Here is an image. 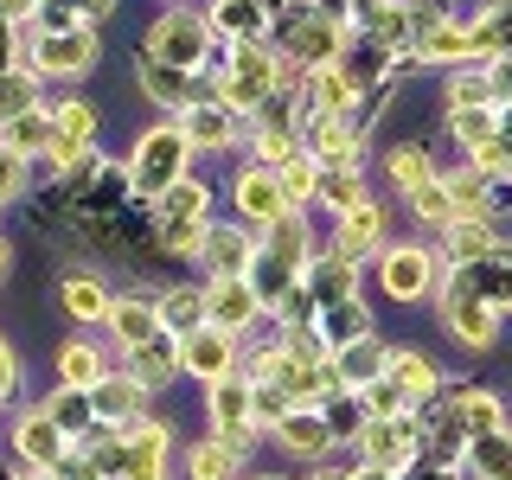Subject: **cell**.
<instances>
[{"mask_svg": "<svg viewBox=\"0 0 512 480\" xmlns=\"http://www.w3.org/2000/svg\"><path fill=\"white\" fill-rule=\"evenodd\" d=\"M205 20H192V13H173V20H160L154 32H148V52L167 64V71H192V64L205 58Z\"/></svg>", "mask_w": 512, "mask_h": 480, "instance_id": "6da1fadb", "label": "cell"}, {"mask_svg": "<svg viewBox=\"0 0 512 480\" xmlns=\"http://www.w3.org/2000/svg\"><path fill=\"white\" fill-rule=\"evenodd\" d=\"M199 212H205V186L199 180H173L160 192V218H167V250L199 244Z\"/></svg>", "mask_w": 512, "mask_h": 480, "instance_id": "7a4b0ae2", "label": "cell"}, {"mask_svg": "<svg viewBox=\"0 0 512 480\" xmlns=\"http://www.w3.org/2000/svg\"><path fill=\"white\" fill-rule=\"evenodd\" d=\"M180 154H186V128H160L135 148V180L141 186H173V173H180Z\"/></svg>", "mask_w": 512, "mask_h": 480, "instance_id": "3957f363", "label": "cell"}, {"mask_svg": "<svg viewBox=\"0 0 512 480\" xmlns=\"http://www.w3.org/2000/svg\"><path fill=\"white\" fill-rule=\"evenodd\" d=\"M250 314H256V288L244 276H218L212 288H205V320H212L218 333H237Z\"/></svg>", "mask_w": 512, "mask_h": 480, "instance_id": "277c9868", "label": "cell"}, {"mask_svg": "<svg viewBox=\"0 0 512 480\" xmlns=\"http://www.w3.org/2000/svg\"><path fill=\"white\" fill-rule=\"evenodd\" d=\"M359 448H365V461H372V474H397L410 461V429L404 423H391V416H378L372 429H359Z\"/></svg>", "mask_w": 512, "mask_h": 480, "instance_id": "5b68a950", "label": "cell"}, {"mask_svg": "<svg viewBox=\"0 0 512 480\" xmlns=\"http://www.w3.org/2000/svg\"><path fill=\"white\" fill-rule=\"evenodd\" d=\"M448 320H455V333H468L474 346L493 340V308L480 301V282L474 276H461L455 288H448Z\"/></svg>", "mask_w": 512, "mask_h": 480, "instance_id": "8992f818", "label": "cell"}, {"mask_svg": "<svg viewBox=\"0 0 512 480\" xmlns=\"http://www.w3.org/2000/svg\"><path fill=\"white\" fill-rule=\"evenodd\" d=\"M237 205H244L250 218H263V224H282L288 218V192H282V180L269 167H250L244 180H237Z\"/></svg>", "mask_w": 512, "mask_h": 480, "instance_id": "52a82bcc", "label": "cell"}, {"mask_svg": "<svg viewBox=\"0 0 512 480\" xmlns=\"http://www.w3.org/2000/svg\"><path fill=\"white\" fill-rule=\"evenodd\" d=\"M429 269H436L429 250H391L384 256V288H391L397 301H416V295H429V282H436Z\"/></svg>", "mask_w": 512, "mask_h": 480, "instance_id": "ba28073f", "label": "cell"}, {"mask_svg": "<svg viewBox=\"0 0 512 480\" xmlns=\"http://www.w3.org/2000/svg\"><path fill=\"white\" fill-rule=\"evenodd\" d=\"M180 359H186V372H199V378H224V372H231V333H218V327L186 333Z\"/></svg>", "mask_w": 512, "mask_h": 480, "instance_id": "9c48e42d", "label": "cell"}, {"mask_svg": "<svg viewBox=\"0 0 512 480\" xmlns=\"http://www.w3.org/2000/svg\"><path fill=\"white\" fill-rule=\"evenodd\" d=\"M90 58H96V39H90L84 26H71V32H52V39L39 45V64H45V71H58V77L84 71Z\"/></svg>", "mask_w": 512, "mask_h": 480, "instance_id": "30bf717a", "label": "cell"}, {"mask_svg": "<svg viewBox=\"0 0 512 480\" xmlns=\"http://www.w3.org/2000/svg\"><path fill=\"white\" fill-rule=\"evenodd\" d=\"M199 250H205V263H212L218 276H244V269L256 263V244H250L244 231H205Z\"/></svg>", "mask_w": 512, "mask_h": 480, "instance_id": "8fae6325", "label": "cell"}, {"mask_svg": "<svg viewBox=\"0 0 512 480\" xmlns=\"http://www.w3.org/2000/svg\"><path fill=\"white\" fill-rule=\"evenodd\" d=\"M269 84H276V64H269L263 52H237V71H231V84H224V90H231L237 109H250L256 96H269Z\"/></svg>", "mask_w": 512, "mask_h": 480, "instance_id": "7c38bea8", "label": "cell"}, {"mask_svg": "<svg viewBox=\"0 0 512 480\" xmlns=\"http://www.w3.org/2000/svg\"><path fill=\"white\" fill-rule=\"evenodd\" d=\"M378 205L372 199H365V205H352V212L340 218V263H352V256H365V250H372L378 244Z\"/></svg>", "mask_w": 512, "mask_h": 480, "instance_id": "4fadbf2b", "label": "cell"}, {"mask_svg": "<svg viewBox=\"0 0 512 480\" xmlns=\"http://www.w3.org/2000/svg\"><path fill=\"white\" fill-rule=\"evenodd\" d=\"M20 455L32 461V468H52V461L64 455V436H58L52 416H26L20 423Z\"/></svg>", "mask_w": 512, "mask_h": 480, "instance_id": "5bb4252c", "label": "cell"}, {"mask_svg": "<svg viewBox=\"0 0 512 480\" xmlns=\"http://www.w3.org/2000/svg\"><path fill=\"white\" fill-rule=\"evenodd\" d=\"M384 378H391L404 397H429V391H436V365L416 359V352H391V359H384Z\"/></svg>", "mask_w": 512, "mask_h": 480, "instance_id": "9a60e30c", "label": "cell"}, {"mask_svg": "<svg viewBox=\"0 0 512 480\" xmlns=\"http://www.w3.org/2000/svg\"><path fill=\"white\" fill-rule=\"evenodd\" d=\"M109 320H116V340L122 346H148L160 333V314L148 308V301H122V308H109Z\"/></svg>", "mask_w": 512, "mask_h": 480, "instance_id": "2e32d148", "label": "cell"}, {"mask_svg": "<svg viewBox=\"0 0 512 480\" xmlns=\"http://www.w3.org/2000/svg\"><path fill=\"white\" fill-rule=\"evenodd\" d=\"M250 404H256V391H250L244 378H231V372L212 378V410H218V423H224V429L244 423V410H250Z\"/></svg>", "mask_w": 512, "mask_h": 480, "instance_id": "e0dca14e", "label": "cell"}, {"mask_svg": "<svg viewBox=\"0 0 512 480\" xmlns=\"http://www.w3.org/2000/svg\"><path fill=\"white\" fill-rule=\"evenodd\" d=\"M199 320H205V295H199V288H180V295L160 301V327H173V333H199Z\"/></svg>", "mask_w": 512, "mask_h": 480, "instance_id": "ac0fdd59", "label": "cell"}, {"mask_svg": "<svg viewBox=\"0 0 512 480\" xmlns=\"http://www.w3.org/2000/svg\"><path fill=\"white\" fill-rule=\"evenodd\" d=\"M282 442L295 448V455H320V448L333 442V429L320 423V416H301V410H295V416H282Z\"/></svg>", "mask_w": 512, "mask_h": 480, "instance_id": "d6986e66", "label": "cell"}, {"mask_svg": "<svg viewBox=\"0 0 512 480\" xmlns=\"http://www.w3.org/2000/svg\"><path fill=\"white\" fill-rule=\"evenodd\" d=\"M237 474V448L231 442H199V448H192V480H231Z\"/></svg>", "mask_w": 512, "mask_h": 480, "instance_id": "ffe728a7", "label": "cell"}, {"mask_svg": "<svg viewBox=\"0 0 512 480\" xmlns=\"http://www.w3.org/2000/svg\"><path fill=\"white\" fill-rule=\"evenodd\" d=\"M173 365H180V352H173L167 340H148V346H135V384H167L173 378Z\"/></svg>", "mask_w": 512, "mask_h": 480, "instance_id": "44dd1931", "label": "cell"}, {"mask_svg": "<svg viewBox=\"0 0 512 480\" xmlns=\"http://www.w3.org/2000/svg\"><path fill=\"white\" fill-rule=\"evenodd\" d=\"M455 423H468V429H474V436H480V442H487V436H493V429H500V404H493V397H487V391H474V397H461V404H455Z\"/></svg>", "mask_w": 512, "mask_h": 480, "instance_id": "7402d4cb", "label": "cell"}, {"mask_svg": "<svg viewBox=\"0 0 512 480\" xmlns=\"http://www.w3.org/2000/svg\"><path fill=\"white\" fill-rule=\"evenodd\" d=\"M448 250L468 256V263H474V256H487V250H493L487 224H480V218H455V224H448Z\"/></svg>", "mask_w": 512, "mask_h": 480, "instance_id": "603a6c76", "label": "cell"}, {"mask_svg": "<svg viewBox=\"0 0 512 480\" xmlns=\"http://www.w3.org/2000/svg\"><path fill=\"white\" fill-rule=\"evenodd\" d=\"M391 180L404 186V192H423L429 186V154L423 148H397L391 154Z\"/></svg>", "mask_w": 512, "mask_h": 480, "instance_id": "cb8c5ba5", "label": "cell"}, {"mask_svg": "<svg viewBox=\"0 0 512 480\" xmlns=\"http://www.w3.org/2000/svg\"><path fill=\"white\" fill-rule=\"evenodd\" d=\"M314 154H327V160H352V154H359V141H352L333 116H320V122H314Z\"/></svg>", "mask_w": 512, "mask_h": 480, "instance_id": "d4e9b609", "label": "cell"}, {"mask_svg": "<svg viewBox=\"0 0 512 480\" xmlns=\"http://www.w3.org/2000/svg\"><path fill=\"white\" fill-rule=\"evenodd\" d=\"M32 77H20V71H7L0 77V122H20V116H32Z\"/></svg>", "mask_w": 512, "mask_h": 480, "instance_id": "484cf974", "label": "cell"}, {"mask_svg": "<svg viewBox=\"0 0 512 480\" xmlns=\"http://www.w3.org/2000/svg\"><path fill=\"white\" fill-rule=\"evenodd\" d=\"M410 199H416V212H423L429 224H455V192H448V186L429 180L423 192H410Z\"/></svg>", "mask_w": 512, "mask_h": 480, "instance_id": "4316f807", "label": "cell"}, {"mask_svg": "<svg viewBox=\"0 0 512 480\" xmlns=\"http://www.w3.org/2000/svg\"><path fill=\"white\" fill-rule=\"evenodd\" d=\"M7 148H13V154L52 148V122H45V116H20V122H13V135H7Z\"/></svg>", "mask_w": 512, "mask_h": 480, "instance_id": "83f0119b", "label": "cell"}, {"mask_svg": "<svg viewBox=\"0 0 512 480\" xmlns=\"http://www.w3.org/2000/svg\"><path fill=\"white\" fill-rule=\"evenodd\" d=\"M64 308H71L77 320H96V314H103V308H109V301H103V288H96L90 276H77L71 288H64Z\"/></svg>", "mask_w": 512, "mask_h": 480, "instance_id": "f1b7e54d", "label": "cell"}, {"mask_svg": "<svg viewBox=\"0 0 512 480\" xmlns=\"http://www.w3.org/2000/svg\"><path fill=\"white\" fill-rule=\"evenodd\" d=\"M186 141H231V116H224V109H192Z\"/></svg>", "mask_w": 512, "mask_h": 480, "instance_id": "f546056e", "label": "cell"}, {"mask_svg": "<svg viewBox=\"0 0 512 480\" xmlns=\"http://www.w3.org/2000/svg\"><path fill=\"white\" fill-rule=\"evenodd\" d=\"M314 186H320V167H314V160H288V167H282V192H288V205L308 199Z\"/></svg>", "mask_w": 512, "mask_h": 480, "instance_id": "4dcf8cb0", "label": "cell"}, {"mask_svg": "<svg viewBox=\"0 0 512 480\" xmlns=\"http://www.w3.org/2000/svg\"><path fill=\"white\" fill-rule=\"evenodd\" d=\"M135 397H141V384H96V410L103 416H128Z\"/></svg>", "mask_w": 512, "mask_h": 480, "instance_id": "1f68e13d", "label": "cell"}, {"mask_svg": "<svg viewBox=\"0 0 512 480\" xmlns=\"http://www.w3.org/2000/svg\"><path fill=\"white\" fill-rule=\"evenodd\" d=\"M352 333L365 340V333H372V314H365L359 301H340V308H333V340H352Z\"/></svg>", "mask_w": 512, "mask_h": 480, "instance_id": "d6a6232c", "label": "cell"}, {"mask_svg": "<svg viewBox=\"0 0 512 480\" xmlns=\"http://www.w3.org/2000/svg\"><path fill=\"white\" fill-rule=\"evenodd\" d=\"M455 135L474 141V148H487V141H493V109H461V116H455Z\"/></svg>", "mask_w": 512, "mask_h": 480, "instance_id": "836d02e7", "label": "cell"}, {"mask_svg": "<svg viewBox=\"0 0 512 480\" xmlns=\"http://www.w3.org/2000/svg\"><path fill=\"white\" fill-rule=\"evenodd\" d=\"M64 384H71V391L96 384V359H90V346H71V352H64Z\"/></svg>", "mask_w": 512, "mask_h": 480, "instance_id": "e575fe53", "label": "cell"}, {"mask_svg": "<svg viewBox=\"0 0 512 480\" xmlns=\"http://www.w3.org/2000/svg\"><path fill=\"white\" fill-rule=\"evenodd\" d=\"M327 199L340 205V212H352V205H365V192H359V173L333 167V180H327Z\"/></svg>", "mask_w": 512, "mask_h": 480, "instance_id": "d590c367", "label": "cell"}, {"mask_svg": "<svg viewBox=\"0 0 512 480\" xmlns=\"http://www.w3.org/2000/svg\"><path fill=\"white\" fill-rule=\"evenodd\" d=\"M365 404H372L378 416H391L397 404H404V391H397V384H391V378H384V384H365Z\"/></svg>", "mask_w": 512, "mask_h": 480, "instance_id": "8d00e7d4", "label": "cell"}, {"mask_svg": "<svg viewBox=\"0 0 512 480\" xmlns=\"http://www.w3.org/2000/svg\"><path fill=\"white\" fill-rule=\"evenodd\" d=\"M295 52H333V32L301 20V26H295Z\"/></svg>", "mask_w": 512, "mask_h": 480, "instance_id": "74e56055", "label": "cell"}, {"mask_svg": "<svg viewBox=\"0 0 512 480\" xmlns=\"http://www.w3.org/2000/svg\"><path fill=\"white\" fill-rule=\"evenodd\" d=\"M314 282H320V295H327V301H346V288H352V282H346V263H327Z\"/></svg>", "mask_w": 512, "mask_h": 480, "instance_id": "f35d334b", "label": "cell"}, {"mask_svg": "<svg viewBox=\"0 0 512 480\" xmlns=\"http://www.w3.org/2000/svg\"><path fill=\"white\" fill-rule=\"evenodd\" d=\"M218 20L231 26V32H244V26H250V0H224V7H218Z\"/></svg>", "mask_w": 512, "mask_h": 480, "instance_id": "ab89813d", "label": "cell"}, {"mask_svg": "<svg viewBox=\"0 0 512 480\" xmlns=\"http://www.w3.org/2000/svg\"><path fill=\"white\" fill-rule=\"evenodd\" d=\"M0 192H20V154H0Z\"/></svg>", "mask_w": 512, "mask_h": 480, "instance_id": "60d3db41", "label": "cell"}, {"mask_svg": "<svg viewBox=\"0 0 512 480\" xmlns=\"http://www.w3.org/2000/svg\"><path fill=\"white\" fill-rule=\"evenodd\" d=\"M7 391H13V352L0 346V397H7Z\"/></svg>", "mask_w": 512, "mask_h": 480, "instance_id": "b9f144b4", "label": "cell"}, {"mask_svg": "<svg viewBox=\"0 0 512 480\" xmlns=\"http://www.w3.org/2000/svg\"><path fill=\"white\" fill-rule=\"evenodd\" d=\"M0 13H7V20H26V13H32V0H0Z\"/></svg>", "mask_w": 512, "mask_h": 480, "instance_id": "7bdbcfd3", "label": "cell"}, {"mask_svg": "<svg viewBox=\"0 0 512 480\" xmlns=\"http://www.w3.org/2000/svg\"><path fill=\"white\" fill-rule=\"evenodd\" d=\"M0 269H7V244H0Z\"/></svg>", "mask_w": 512, "mask_h": 480, "instance_id": "ee69618b", "label": "cell"}, {"mask_svg": "<svg viewBox=\"0 0 512 480\" xmlns=\"http://www.w3.org/2000/svg\"><path fill=\"white\" fill-rule=\"evenodd\" d=\"M320 480H346V474H320Z\"/></svg>", "mask_w": 512, "mask_h": 480, "instance_id": "f6af8a7d", "label": "cell"}, {"mask_svg": "<svg viewBox=\"0 0 512 480\" xmlns=\"http://www.w3.org/2000/svg\"><path fill=\"white\" fill-rule=\"evenodd\" d=\"M263 480H276V474H263Z\"/></svg>", "mask_w": 512, "mask_h": 480, "instance_id": "bcb514c9", "label": "cell"}]
</instances>
